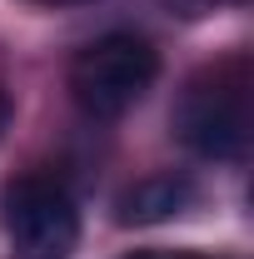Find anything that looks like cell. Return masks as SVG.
Instances as JSON below:
<instances>
[{
    "mask_svg": "<svg viewBox=\"0 0 254 259\" xmlns=\"http://www.w3.org/2000/svg\"><path fill=\"white\" fill-rule=\"evenodd\" d=\"M5 120H10V100L0 95V130H5Z\"/></svg>",
    "mask_w": 254,
    "mask_h": 259,
    "instance_id": "cell-7",
    "label": "cell"
},
{
    "mask_svg": "<svg viewBox=\"0 0 254 259\" xmlns=\"http://www.w3.org/2000/svg\"><path fill=\"white\" fill-rule=\"evenodd\" d=\"M155 75H159V55L150 50V40L115 30V35H100L95 45H85L70 60V95L85 115L115 120L145 100Z\"/></svg>",
    "mask_w": 254,
    "mask_h": 259,
    "instance_id": "cell-2",
    "label": "cell"
},
{
    "mask_svg": "<svg viewBox=\"0 0 254 259\" xmlns=\"http://www.w3.org/2000/svg\"><path fill=\"white\" fill-rule=\"evenodd\" d=\"M130 259H204V254H130Z\"/></svg>",
    "mask_w": 254,
    "mask_h": 259,
    "instance_id": "cell-6",
    "label": "cell"
},
{
    "mask_svg": "<svg viewBox=\"0 0 254 259\" xmlns=\"http://www.w3.org/2000/svg\"><path fill=\"white\" fill-rule=\"evenodd\" d=\"M10 259H70L80 244V209L65 185L45 175L15 180L0 199Z\"/></svg>",
    "mask_w": 254,
    "mask_h": 259,
    "instance_id": "cell-3",
    "label": "cell"
},
{
    "mask_svg": "<svg viewBox=\"0 0 254 259\" xmlns=\"http://www.w3.org/2000/svg\"><path fill=\"white\" fill-rule=\"evenodd\" d=\"M35 5H85V0H35Z\"/></svg>",
    "mask_w": 254,
    "mask_h": 259,
    "instance_id": "cell-8",
    "label": "cell"
},
{
    "mask_svg": "<svg viewBox=\"0 0 254 259\" xmlns=\"http://www.w3.org/2000/svg\"><path fill=\"white\" fill-rule=\"evenodd\" d=\"M190 199H194V185L185 175H150L120 194V225H159V220L180 214Z\"/></svg>",
    "mask_w": 254,
    "mask_h": 259,
    "instance_id": "cell-4",
    "label": "cell"
},
{
    "mask_svg": "<svg viewBox=\"0 0 254 259\" xmlns=\"http://www.w3.org/2000/svg\"><path fill=\"white\" fill-rule=\"evenodd\" d=\"M175 15H185V20H199V15H209V10H220V5H244V0H164Z\"/></svg>",
    "mask_w": 254,
    "mask_h": 259,
    "instance_id": "cell-5",
    "label": "cell"
},
{
    "mask_svg": "<svg viewBox=\"0 0 254 259\" xmlns=\"http://www.w3.org/2000/svg\"><path fill=\"white\" fill-rule=\"evenodd\" d=\"M175 135L204 160H244L249 150V75L244 65L204 70L175 105Z\"/></svg>",
    "mask_w": 254,
    "mask_h": 259,
    "instance_id": "cell-1",
    "label": "cell"
}]
</instances>
